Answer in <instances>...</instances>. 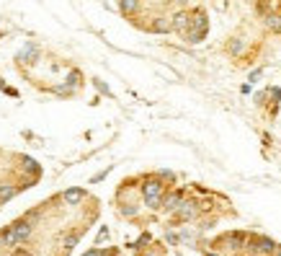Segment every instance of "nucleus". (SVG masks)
<instances>
[{
  "instance_id": "22",
  "label": "nucleus",
  "mask_w": 281,
  "mask_h": 256,
  "mask_svg": "<svg viewBox=\"0 0 281 256\" xmlns=\"http://www.w3.org/2000/svg\"><path fill=\"white\" fill-rule=\"evenodd\" d=\"M93 83H96V88L101 91V93H106V96H111V91H108V88H106V86L101 83V80H93Z\"/></svg>"
},
{
  "instance_id": "5",
  "label": "nucleus",
  "mask_w": 281,
  "mask_h": 256,
  "mask_svg": "<svg viewBox=\"0 0 281 256\" xmlns=\"http://www.w3.org/2000/svg\"><path fill=\"white\" fill-rule=\"evenodd\" d=\"M62 199H65V205H80L85 199V189L72 186V189H67L65 194H62Z\"/></svg>"
},
{
  "instance_id": "8",
  "label": "nucleus",
  "mask_w": 281,
  "mask_h": 256,
  "mask_svg": "<svg viewBox=\"0 0 281 256\" xmlns=\"http://www.w3.org/2000/svg\"><path fill=\"white\" fill-rule=\"evenodd\" d=\"M13 233H16V241L23 243V241L31 235V223H29V220H18V223L13 225Z\"/></svg>"
},
{
  "instance_id": "12",
  "label": "nucleus",
  "mask_w": 281,
  "mask_h": 256,
  "mask_svg": "<svg viewBox=\"0 0 281 256\" xmlns=\"http://www.w3.org/2000/svg\"><path fill=\"white\" fill-rule=\"evenodd\" d=\"M21 163H23V171H26V173H31L34 179H39V176H41V166H39V163H36L34 158H29V155H26Z\"/></svg>"
},
{
  "instance_id": "15",
  "label": "nucleus",
  "mask_w": 281,
  "mask_h": 256,
  "mask_svg": "<svg viewBox=\"0 0 281 256\" xmlns=\"http://www.w3.org/2000/svg\"><path fill=\"white\" fill-rule=\"evenodd\" d=\"M266 23H268V29L279 31V29H281V16H268V18H266Z\"/></svg>"
},
{
  "instance_id": "9",
  "label": "nucleus",
  "mask_w": 281,
  "mask_h": 256,
  "mask_svg": "<svg viewBox=\"0 0 281 256\" xmlns=\"http://www.w3.org/2000/svg\"><path fill=\"white\" fill-rule=\"evenodd\" d=\"M155 34H168V31H173V21L170 18H165V16H160V18H155L152 21V26H150Z\"/></svg>"
},
{
  "instance_id": "11",
  "label": "nucleus",
  "mask_w": 281,
  "mask_h": 256,
  "mask_svg": "<svg viewBox=\"0 0 281 256\" xmlns=\"http://www.w3.org/2000/svg\"><path fill=\"white\" fill-rule=\"evenodd\" d=\"M16 194H18V186H13V184H0V205L11 202Z\"/></svg>"
},
{
  "instance_id": "2",
  "label": "nucleus",
  "mask_w": 281,
  "mask_h": 256,
  "mask_svg": "<svg viewBox=\"0 0 281 256\" xmlns=\"http://www.w3.org/2000/svg\"><path fill=\"white\" fill-rule=\"evenodd\" d=\"M142 194H144V205L150 209L162 207V181L160 179H150L142 184Z\"/></svg>"
},
{
  "instance_id": "4",
  "label": "nucleus",
  "mask_w": 281,
  "mask_h": 256,
  "mask_svg": "<svg viewBox=\"0 0 281 256\" xmlns=\"http://www.w3.org/2000/svg\"><path fill=\"white\" fill-rule=\"evenodd\" d=\"M39 54H41V52H39L36 44H26V47L16 54V60H18V62H29V65H31V62L39 60Z\"/></svg>"
},
{
  "instance_id": "10",
  "label": "nucleus",
  "mask_w": 281,
  "mask_h": 256,
  "mask_svg": "<svg viewBox=\"0 0 281 256\" xmlns=\"http://www.w3.org/2000/svg\"><path fill=\"white\" fill-rule=\"evenodd\" d=\"M224 241L230 243V249H242V246L248 243V235L240 233V231H235V233H227V235H224Z\"/></svg>"
},
{
  "instance_id": "25",
  "label": "nucleus",
  "mask_w": 281,
  "mask_h": 256,
  "mask_svg": "<svg viewBox=\"0 0 281 256\" xmlns=\"http://www.w3.org/2000/svg\"><path fill=\"white\" fill-rule=\"evenodd\" d=\"M83 256H101V251H98V249H90L88 254H83Z\"/></svg>"
},
{
  "instance_id": "13",
  "label": "nucleus",
  "mask_w": 281,
  "mask_h": 256,
  "mask_svg": "<svg viewBox=\"0 0 281 256\" xmlns=\"http://www.w3.org/2000/svg\"><path fill=\"white\" fill-rule=\"evenodd\" d=\"M119 8H121V13L132 16V13H137V8H140V0H119Z\"/></svg>"
},
{
  "instance_id": "1",
  "label": "nucleus",
  "mask_w": 281,
  "mask_h": 256,
  "mask_svg": "<svg viewBox=\"0 0 281 256\" xmlns=\"http://www.w3.org/2000/svg\"><path fill=\"white\" fill-rule=\"evenodd\" d=\"M206 34H209V18H206L204 11H196L191 16V29H188L186 39L191 42V44H199V42L206 39Z\"/></svg>"
},
{
  "instance_id": "17",
  "label": "nucleus",
  "mask_w": 281,
  "mask_h": 256,
  "mask_svg": "<svg viewBox=\"0 0 281 256\" xmlns=\"http://www.w3.org/2000/svg\"><path fill=\"white\" fill-rule=\"evenodd\" d=\"M230 52H232V54H240V52H242V42H240V39H232V42H230Z\"/></svg>"
},
{
  "instance_id": "7",
  "label": "nucleus",
  "mask_w": 281,
  "mask_h": 256,
  "mask_svg": "<svg viewBox=\"0 0 281 256\" xmlns=\"http://www.w3.org/2000/svg\"><path fill=\"white\" fill-rule=\"evenodd\" d=\"M181 205H183V191H173V194H168L162 199V207H165L168 212H176Z\"/></svg>"
},
{
  "instance_id": "16",
  "label": "nucleus",
  "mask_w": 281,
  "mask_h": 256,
  "mask_svg": "<svg viewBox=\"0 0 281 256\" xmlns=\"http://www.w3.org/2000/svg\"><path fill=\"white\" fill-rule=\"evenodd\" d=\"M78 83H80V72H78V70H72L70 75H67V86H70V88H75Z\"/></svg>"
},
{
  "instance_id": "29",
  "label": "nucleus",
  "mask_w": 281,
  "mask_h": 256,
  "mask_svg": "<svg viewBox=\"0 0 281 256\" xmlns=\"http://www.w3.org/2000/svg\"><path fill=\"white\" fill-rule=\"evenodd\" d=\"M206 256H220V254H206Z\"/></svg>"
},
{
  "instance_id": "30",
  "label": "nucleus",
  "mask_w": 281,
  "mask_h": 256,
  "mask_svg": "<svg viewBox=\"0 0 281 256\" xmlns=\"http://www.w3.org/2000/svg\"><path fill=\"white\" fill-rule=\"evenodd\" d=\"M0 243H3V238H0Z\"/></svg>"
},
{
  "instance_id": "6",
  "label": "nucleus",
  "mask_w": 281,
  "mask_h": 256,
  "mask_svg": "<svg viewBox=\"0 0 281 256\" xmlns=\"http://www.w3.org/2000/svg\"><path fill=\"white\" fill-rule=\"evenodd\" d=\"M196 212H199V209H196L194 202H183V205L176 209V220H194Z\"/></svg>"
},
{
  "instance_id": "18",
  "label": "nucleus",
  "mask_w": 281,
  "mask_h": 256,
  "mask_svg": "<svg viewBox=\"0 0 281 256\" xmlns=\"http://www.w3.org/2000/svg\"><path fill=\"white\" fill-rule=\"evenodd\" d=\"M78 238H80L78 233H72V235H67V238H65V249H72V246L78 243Z\"/></svg>"
},
{
  "instance_id": "3",
  "label": "nucleus",
  "mask_w": 281,
  "mask_h": 256,
  "mask_svg": "<svg viewBox=\"0 0 281 256\" xmlns=\"http://www.w3.org/2000/svg\"><path fill=\"white\" fill-rule=\"evenodd\" d=\"M173 31H178V34H188V29H191V13H186V11H178V13H173Z\"/></svg>"
},
{
  "instance_id": "27",
  "label": "nucleus",
  "mask_w": 281,
  "mask_h": 256,
  "mask_svg": "<svg viewBox=\"0 0 281 256\" xmlns=\"http://www.w3.org/2000/svg\"><path fill=\"white\" fill-rule=\"evenodd\" d=\"M101 256H114V251H108V254H101Z\"/></svg>"
},
{
  "instance_id": "14",
  "label": "nucleus",
  "mask_w": 281,
  "mask_h": 256,
  "mask_svg": "<svg viewBox=\"0 0 281 256\" xmlns=\"http://www.w3.org/2000/svg\"><path fill=\"white\" fill-rule=\"evenodd\" d=\"M3 243L5 246H18V241H16V233H13V225L8 228V231L3 233Z\"/></svg>"
},
{
  "instance_id": "28",
  "label": "nucleus",
  "mask_w": 281,
  "mask_h": 256,
  "mask_svg": "<svg viewBox=\"0 0 281 256\" xmlns=\"http://www.w3.org/2000/svg\"><path fill=\"white\" fill-rule=\"evenodd\" d=\"M276 256H281V246H279V249H276Z\"/></svg>"
},
{
  "instance_id": "23",
  "label": "nucleus",
  "mask_w": 281,
  "mask_h": 256,
  "mask_svg": "<svg viewBox=\"0 0 281 256\" xmlns=\"http://www.w3.org/2000/svg\"><path fill=\"white\" fill-rule=\"evenodd\" d=\"M158 176H160V179H168V181H173V179H176V176H173V171H160Z\"/></svg>"
},
{
  "instance_id": "26",
  "label": "nucleus",
  "mask_w": 281,
  "mask_h": 256,
  "mask_svg": "<svg viewBox=\"0 0 281 256\" xmlns=\"http://www.w3.org/2000/svg\"><path fill=\"white\" fill-rule=\"evenodd\" d=\"M176 3H178V5H186V3H188V0H176Z\"/></svg>"
},
{
  "instance_id": "19",
  "label": "nucleus",
  "mask_w": 281,
  "mask_h": 256,
  "mask_svg": "<svg viewBox=\"0 0 281 256\" xmlns=\"http://www.w3.org/2000/svg\"><path fill=\"white\" fill-rule=\"evenodd\" d=\"M54 93H57V96H70V93H72V88H65V86H60V88H54Z\"/></svg>"
},
{
  "instance_id": "21",
  "label": "nucleus",
  "mask_w": 281,
  "mask_h": 256,
  "mask_svg": "<svg viewBox=\"0 0 281 256\" xmlns=\"http://www.w3.org/2000/svg\"><path fill=\"white\" fill-rule=\"evenodd\" d=\"M121 215H126V217H134V215H137V207H121Z\"/></svg>"
},
{
  "instance_id": "24",
  "label": "nucleus",
  "mask_w": 281,
  "mask_h": 256,
  "mask_svg": "<svg viewBox=\"0 0 281 256\" xmlns=\"http://www.w3.org/2000/svg\"><path fill=\"white\" fill-rule=\"evenodd\" d=\"M258 78H261V70H253L248 80H250V83H256V80H258Z\"/></svg>"
},
{
  "instance_id": "20",
  "label": "nucleus",
  "mask_w": 281,
  "mask_h": 256,
  "mask_svg": "<svg viewBox=\"0 0 281 256\" xmlns=\"http://www.w3.org/2000/svg\"><path fill=\"white\" fill-rule=\"evenodd\" d=\"M108 171H111V168H106V171H101V173H96V176L90 179V184H98L101 179H106V173H108Z\"/></svg>"
}]
</instances>
